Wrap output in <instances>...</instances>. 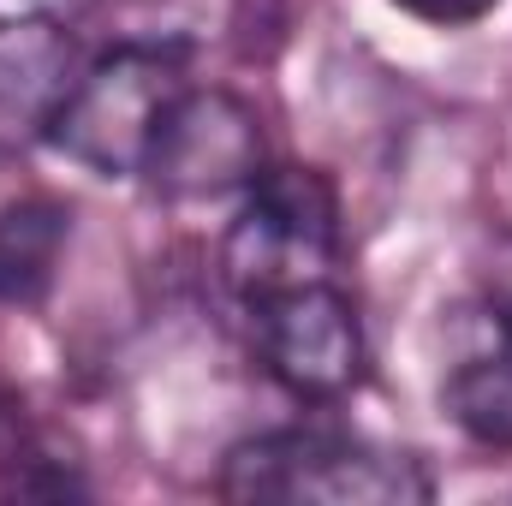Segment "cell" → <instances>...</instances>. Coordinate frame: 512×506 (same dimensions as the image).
Returning <instances> with one entry per match:
<instances>
[{"label":"cell","mask_w":512,"mask_h":506,"mask_svg":"<svg viewBox=\"0 0 512 506\" xmlns=\"http://www.w3.org/2000/svg\"><path fill=\"white\" fill-rule=\"evenodd\" d=\"M227 501H316V506H411L429 501L435 483L423 459L376 447L370 435L334 423H292L239 441L221 459Z\"/></svg>","instance_id":"6da1fadb"},{"label":"cell","mask_w":512,"mask_h":506,"mask_svg":"<svg viewBox=\"0 0 512 506\" xmlns=\"http://www.w3.org/2000/svg\"><path fill=\"white\" fill-rule=\"evenodd\" d=\"M179 90H185V42H120L96 66H84L48 143L66 149L96 179H137L149 137Z\"/></svg>","instance_id":"7a4b0ae2"},{"label":"cell","mask_w":512,"mask_h":506,"mask_svg":"<svg viewBox=\"0 0 512 506\" xmlns=\"http://www.w3.org/2000/svg\"><path fill=\"white\" fill-rule=\"evenodd\" d=\"M334 256H340V197H334L328 173L262 167V179L245 191V209L233 215V227L221 239L227 286L245 304H256L268 292L328 280Z\"/></svg>","instance_id":"3957f363"},{"label":"cell","mask_w":512,"mask_h":506,"mask_svg":"<svg viewBox=\"0 0 512 506\" xmlns=\"http://www.w3.org/2000/svg\"><path fill=\"white\" fill-rule=\"evenodd\" d=\"M262 167L268 137L251 102L221 84H185L149 137L137 179H149V191L167 203H209L227 191H251Z\"/></svg>","instance_id":"277c9868"},{"label":"cell","mask_w":512,"mask_h":506,"mask_svg":"<svg viewBox=\"0 0 512 506\" xmlns=\"http://www.w3.org/2000/svg\"><path fill=\"white\" fill-rule=\"evenodd\" d=\"M251 316H256V352H262L268 376L280 381L292 399L340 405L358 381L370 376L364 322H358V304L340 286L304 280V286L268 292V298L251 304Z\"/></svg>","instance_id":"5b68a950"},{"label":"cell","mask_w":512,"mask_h":506,"mask_svg":"<svg viewBox=\"0 0 512 506\" xmlns=\"http://www.w3.org/2000/svg\"><path fill=\"white\" fill-rule=\"evenodd\" d=\"M84 66L78 42L48 12H0V155H24L54 137Z\"/></svg>","instance_id":"8992f818"},{"label":"cell","mask_w":512,"mask_h":506,"mask_svg":"<svg viewBox=\"0 0 512 506\" xmlns=\"http://www.w3.org/2000/svg\"><path fill=\"white\" fill-rule=\"evenodd\" d=\"M72 245V209L54 197L0 203V304L30 310L54 292L60 256Z\"/></svg>","instance_id":"52a82bcc"},{"label":"cell","mask_w":512,"mask_h":506,"mask_svg":"<svg viewBox=\"0 0 512 506\" xmlns=\"http://www.w3.org/2000/svg\"><path fill=\"white\" fill-rule=\"evenodd\" d=\"M441 405L477 447L512 453V334L507 328H501V340L489 352H471L465 364H453V376L441 381Z\"/></svg>","instance_id":"ba28073f"},{"label":"cell","mask_w":512,"mask_h":506,"mask_svg":"<svg viewBox=\"0 0 512 506\" xmlns=\"http://www.w3.org/2000/svg\"><path fill=\"white\" fill-rule=\"evenodd\" d=\"M393 6L423 18V24H435V30H465V24H483L501 0H393Z\"/></svg>","instance_id":"9c48e42d"},{"label":"cell","mask_w":512,"mask_h":506,"mask_svg":"<svg viewBox=\"0 0 512 506\" xmlns=\"http://www.w3.org/2000/svg\"><path fill=\"white\" fill-rule=\"evenodd\" d=\"M489 310H495V328L512 334V233L495 251V268H489Z\"/></svg>","instance_id":"30bf717a"}]
</instances>
